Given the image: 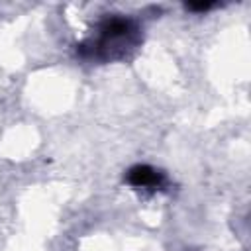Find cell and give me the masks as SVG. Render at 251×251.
<instances>
[{"label": "cell", "mask_w": 251, "mask_h": 251, "mask_svg": "<svg viewBox=\"0 0 251 251\" xmlns=\"http://www.w3.org/2000/svg\"><path fill=\"white\" fill-rule=\"evenodd\" d=\"M127 182L131 186H137V188H145V186H159L161 180H163V175L159 171H155L153 167L149 165H135L127 171Z\"/></svg>", "instance_id": "obj_1"}, {"label": "cell", "mask_w": 251, "mask_h": 251, "mask_svg": "<svg viewBox=\"0 0 251 251\" xmlns=\"http://www.w3.org/2000/svg\"><path fill=\"white\" fill-rule=\"evenodd\" d=\"M212 6H214L212 2H198V4H186V8H188V10H196V12H204V10L212 8Z\"/></svg>", "instance_id": "obj_2"}]
</instances>
